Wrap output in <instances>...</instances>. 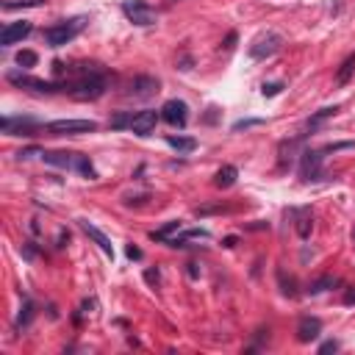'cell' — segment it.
I'll use <instances>...</instances> for the list:
<instances>
[{"instance_id":"cell-23","label":"cell","mask_w":355,"mask_h":355,"mask_svg":"<svg viewBox=\"0 0 355 355\" xmlns=\"http://www.w3.org/2000/svg\"><path fill=\"white\" fill-rule=\"evenodd\" d=\"M36 61H39V58H36V53H33V50H19V53H17V64H19V67H25V69H28V67H33Z\"/></svg>"},{"instance_id":"cell-1","label":"cell","mask_w":355,"mask_h":355,"mask_svg":"<svg viewBox=\"0 0 355 355\" xmlns=\"http://www.w3.org/2000/svg\"><path fill=\"white\" fill-rule=\"evenodd\" d=\"M105 83H108L105 69H100L97 64H83L78 67V80L67 83V89L75 100H97L105 92Z\"/></svg>"},{"instance_id":"cell-18","label":"cell","mask_w":355,"mask_h":355,"mask_svg":"<svg viewBox=\"0 0 355 355\" xmlns=\"http://www.w3.org/2000/svg\"><path fill=\"white\" fill-rule=\"evenodd\" d=\"M178 230H180V222H178V219H172V222H166L164 227L153 230L150 236H153L155 241H169V236H172V233H178Z\"/></svg>"},{"instance_id":"cell-20","label":"cell","mask_w":355,"mask_h":355,"mask_svg":"<svg viewBox=\"0 0 355 355\" xmlns=\"http://www.w3.org/2000/svg\"><path fill=\"white\" fill-rule=\"evenodd\" d=\"M336 111H338V108H336V105H333V108H322V111H319V114H316V116H311V119H308V122H305V130H313V128H316V125H319V122H324V119H327V116H333V114H336Z\"/></svg>"},{"instance_id":"cell-21","label":"cell","mask_w":355,"mask_h":355,"mask_svg":"<svg viewBox=\"0 0 355 355\" xmlns=\"http://www.w3.org/2000/svg\"><path fill=\"white\" fill-rule=\"evenodd\" d=\"M75 169H78L83 178H89V180L94 178V166H92V161H89L86 155H78V161H75Z\"/></svg>"},{"instance_id":"cell-16","label":"cell","mask_w":355,"mask_h":355,"mask_svg":"<svg viewBox=\"0 0 355 355\" xmlns=\"http://www.w3.org/2000/svg\"><path fill=\"white\" fill-rule=\"evenodd\" d=\"M236 175H239V169H236L233 164H225V166L216 172L214 183H216L219 189H227V186H233V183H236Z\"/></svg>"},{"instance_id":"cell-29","label":"cell","mask_w":355,"mask_h":355,"mask_svg":"<svg viewBox=\"0 0 355 355\" xmlns=\"http://www.w3.org/2000/svg\"><path fill=\"white\" fill-rule=\"evenodd\" d=\"M128 258H141V250L139 247H128Z\"/></svg>"},{"instance_id":"cell-7","label":"cell","mask_w":355,"mask_h":355,"mask_svg":"<svg viewBox=\"0 0 355 355\" xmlns=\"http://www.w3.org/2000/svg\"><path fill=\"white\" fill-rule=\"evenodd\" d=\"M161 119L169 122L172 128H186V122H189V108H186V103H183V100H166V103L161 105Z\"/></svg>"},{"instance_id":"cell-19","label":"cell","mask_w":355,"mask_h":355,"mask_svg":"<svg viewBox=\"0 0 355 355\" xmlns=\"http://www.w3.org/2000/svg\"><path fill=\"white\" fill-rule=\"evenodd\" d=\"M352 72H355V55H349V58L341 64V69H338V75H336V83H347Z\"/></svg>"},{"instance_id":"cell-11","label":"cell","mask_w":355,"mask_h":355,"mask_svg":"<svg viewBox=\"0 0 355 355\" xmlns=\"http://www.w3.org/2000/svg\"><path fill=\"white\" fill-rule=\"evenodd\" d=\"M322 169V150H305L302 153V164H300V178L302 180H313Z\"/></svg>"},{"instance_id":"cell-10","label":"cell","mask_w":355,"mask_h":355,"mask_svg":"<svg viewBox=\"0 0 355 355\" xmlns=\"http://www.w3.org/2000/svg\"><path fill=\"white\" fill-rule=\"evenodd\" d=\"M155 122H158V114L150 111V108H144V111H136V114H133L130 130H133L136 136H150V133L155 130Z\"/></svg>"},{"instance_id":"cell-15","label":"cell","mask_w":355,"mask_h":355,"mask_svg":"<svg viewBox=\"0 0 355 355\" xmlns=\"http://www.w3.org/2000/svg\"><path fill=\"white\" fill-rule=\"evenodd\" d=\"M42 158L53 166H64V169H75L78 153H42Z\"/></svg>"},{"instance_id":"cell-3","label":"cell","mask_w":355,"mask_h":355,"mask_svg":"<svg viewBox=\"0 0 355 355\" xmlns=\"http://www.w3.org/2000/svg\"><path fill=\"white\" fill-rule=\"evenodd\" d=\"M44 130L53 136H78V133L97 130V122L94 119H53L44 125Z\"/></svg>"},{"instance_id":"cell-24","label":"cell","mask_w":355,"mask_h":355,"mask_svg":"<svg viewBox=\"0 0 355 355\" xmlns=\"http://www.w3.org/2000/svg\"><path fill=\"white\" fill-rule=\"evenodd\" d=\"M327 286H336V277H319V280H313V283H311V294H319V291H324Z\"/></svg>"},{"instance_id":"cell-22","label":"cell","mask_w":355,"mask_h":355,"mask_svg":"<svg viewBox=\"0 0 355 355\" xmlns=\"http://www.w3.org/2000/svg\"><path fill=\"white\" fill-rule=\"evenodd\" d=\"M31 319H33V302L25 300V305L19 308V316H17V327H25Z\"/></svg>"},{"instance_id":"cell-25","label":"cell","mask_w":355,"mask_h":355,"mask_svg":"<svg viewBox=\"0 0 355 355\" xmlns=\"http://www.w3.org/2000/svg\"><path fill=\"white\" fill-rule=\"evenodd\" d=\"M130 119H133V114H116L111 119V128H130Z\"/></svg>"},{"instance_id":"cell-30","label":"cell","mask_w":355,"mask_h":355,"mask_svg":"<svg viewBox=\"0 0 355 355\" xmlns=\"http://www.w3.org/2000/svg\"><path fill=\"white\" fill-rule=\"evenodd\" d=\"M344 302H355V291H349V294L344 297Z\"/></svg>"},{"instance_id":"cell-26","label":"cell","mask_w":355,"mask_h":355,"mask_svg":"<svg viewBox=\"0 0 355 355\" xmlns=\"http://www.w3.org/2000/svg\"><path fill=\"white\" fill-rule=\"evenodd\" d=\"M280 89H283V83H280V80H277V83H263V97H275Z\"/></svg>"},{"instance_id":"cell-27","label":"cell","mask_w":355,"mask_h":355,"mask_svg":"<svg viewBox=\"0 0 355 355\" xmlns=\"http://www.w3.org/2000/svg\"><path fill=\"white\" fill-rule=\"evenodd\" d=\"M252 125H261V119H239L233 125V130H241V128H252Z\"/></svg>"},{"instance_id":"cell-12","label":"cell","mask_w":355,"mask_h":355,"mask_svg":"<svg viewBox=\"0 0 355 355\" xmlns=\"http://www.w3.org/2000/svg\"><path fill=\"white\" fill-rule=\"evenodd\" d=\"M31 33V22H8L6 28H3V33H0V44L3 47H8V44H17V42H22L25 36Z\"/></svg>"},{"instance_id":"cell-2","label":"cell","mask_w":355,"mask_h":355,"mask_svg":"<svg viewBox=\"0 0 355 355\" xmlns=\"http://www.w3.org/2000/svg\"><path fill=\"white\" fill-rule=\"evenodd\" d=\"M86 28V17H72V19H61L50 28H44V42L50 47H64L67 42H72L80 31Z\"/></svg>"},{"instance_id":"cell-14","label":"cell","mask_w":355,"mask_h":355,"mask_svg":"<svg viewBox=\"0 0 355 355\" xmlns=\"http://www.w3.org/2000/svg\"><path fill=\"white\" fill-rule=\"evenodd\" d=\"M319 333H322V322H319L316 316H302V319H300V324H297V338H300L302 344L319 338Z\"/></svg>"},{"instance_id":"cell-28","label":"cell","mask_w":355,"mask_h":355,"mask_svg":"<svg viewBox=\"0 0 355 355\" xmlns=\"http://www.w3.org/2000/svg\"><path fill=\"white\" fill-rule=\"evenodd\" d=\"M333 349H338V344H336V341H324V344L319 347V352H333Z\"/></svg>"},{"instance_id":"cell-8","label":"cell","mask_w":355,"mask_h":355,"mask_svg":"<svg viewBox=\"0 0 355 355\" xmlns=\"http://www.w3.org/2000/svg\"><path fill=\"white\" fill-rule=\"evenodd\" d=\"M0 128H3V133H8V136H33L36 128H39V122L31 119V116H3Z\"/></svg>"},{"instance_id":"cell-4","label":"cell","mask_w":355,"mask_h":355,"mask_svg":"<svg viewBox=\"0 0 355 355\" xmlns=\"http://www.w3.org/2000/svg\"><path fill=\"white\" fill-rule=\"evenodd\" d=\"M122 14H125L133 25H141V28L155 25V19H158L155 8H153L150 3H144V0H125V3H122Z\"/></svg>"},{"instance_id":"cell-17","label":"cell","mask_w":355,"mask_h":355,"mask_svg":"<svg viewBox=\"0 0 355 355\" xmlns=\"http://www.w3.org/2000/svg\"><path fill=\"white\" fill-rule=\"evenodd\" d=\"M166 144L175 147V150H180V153H191L197 147V141L189 139V136H166Z\"/></svg>"},{"instance_id":"cell-6","label":"cell","mask_w":355,"mask_h":355,"mask_svg":"<svg viewBox=\"0 0 355 355\" xmlns=\"http://www.w3.org/2000/svg\"><path fill=\"white\" fill-rule=\"evenodd\" d=\"M8 83H14V86H19V89H31V92H58V89H61L58 83H50V80L25 75V72H8Z\"/></svg>"},{"instance_id":"cell-5","label":"cell","mask_w":355,"mask_h":355,"mask_svg":"<svg viewBox=\"0 0 355 355\" xmlns=\"http://www.w3.org/2000/svg\"><path fill=\"white\" fill-rule=\"evenodd\" d=\"M280 44H283V36L275 33V31H266V33H261V36L252 39V44H250V58L263 61V58L275 55V53L280 50Z\"/></svg>"},{"instance_id":"cell-9","label":"cell","mask_w":355,"mask_h":355,"mask_svg":"<svg viewBox=\"0 0 355 355\" xmlns=\"http://www.w3.org/2000/svg\"><path fill=\"white\" fill-rule=\"evenodd\" d=\"M155 92H158V80L150 78V75H139V78H133V80L128 83V94L136 97V100H147V97H153Z\"/></svg>"},{"instance_id":"cell-13","label":"cell","mask_w":355,"mask_h":355,"mask_svg":"<svg viewBox=\"0 0 355 355\" xmlns=\"http://www.w3.org/2000/svg\"><path fill=\"white\" fill-rule=\"evenodd\" d=\"M78 225H80V230H83V233H86V236H89V239H92V241H94L105 255H114V244H111V239H108L100 227H94L89 219H78Z\"/></svg>"}]
</instances>
